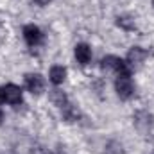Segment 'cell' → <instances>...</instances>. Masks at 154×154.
Wrapping results in <instances>:
<instances>
[{
  "label": "cell",
  "instance_id": "6da1fadb",
  "mask_svg": "<svg viewBox=\"0 0 154 154\" xmlns=\"http://www.w3.org/2000/svg\"><path fill=\"white\" fill-rule=\"evenodd\" d=\"M133 124H134V127L138 129L140 134H149V131L152 129V125H154V116H152V113H149L145 109H140L133 116Z\"/></svg>",
  "mask_w": 154,
  "mask_h": 154
},
{
  "label": "cell",
  "instance_id": "7a4b0ae2",
  "mask_svg": "<svg viewBox=\"0 0 154 154\" xmlns=\"http://www.w3.org/2000/svg\"><path fill=\"white\" fill-rule=\"evenodd\" d=\"M100 66L104 70H109V72H115L116 75H129V66L125 61H122L120 57L116 56H106L100 63Z\"/></svg>",
  "mask_w": 154,
  "mask_h": 154
},
{
  "label": "cell",
  "instance_id": "3957f363",
  "mask_svg": "<svg viewBox=\"0 0 154 154\" xmlns=\"http://www.w3.org/2000/svg\"><path fill=\"white\" fill-rule=\"evenodd\" d=\"M115 90L120 99H124V100L131 99L134 93V86H133V81L129 79V75H118V79L115 81Z\"/></svg>",
  "mask_w": 154,
  "mask_h": 154
},
{
  "label": "cell",
  "instance_id": "277c9868",
  "mask_svg": "<svg viewBox=\"0 0 154 154\" xmlns=\"http://www.w3.org/2000/svg\"><path fill=\"white\" fill-rule=\"evenodd\" d=\"M147 59V50H143L142 47H133L127 54V65L133 68V70H138L143 61Z\"/></svg>",
  "mask_w": 154,
  "mask_h": 154
},
{
  "label": "cell",
  "instance_id": "5b68a950",
  "mask_svg": "<svg viewBox=\"0 0 154 154\" xmlns=\"http://www.w3.org/2000/svg\"><path fill=\"white\" fill-rule=\"evenodd\" d=\"M23 38L27 41V45L29 47H36L38 43H41V39H43V34H41V31H39L36 25H25L23 27Z\"/></svg>",
  "mask_w": 154,
  "mask_h": 154
},
{
  "label": "cell",
  "instance_id": "8992f818",
  "mask_svg": "<svg viewBox=\"0 0 154 154\" xmlns=\"http://www.w3.org/2000/svg\"><path fill=\"white\" fill-rule=\"evenodd\" d=\"M25 86H27V90H29L31 93L39 95V93L43 91V86H45L43 77L38 75V74H27V75H25Z\"/></svg>",
  "mask_w": 154,
  "mask_h": 154
},
{
  "label": "cell",
  "instance_id": "52a82bcc",
  "mask_svg": "<svg viewBox=\"0 0 154 154\" xmlns=\"http://www.w3.org/2000/svg\"><path fill=\"white\" fill-rule=\"evenodd\" d=\"M4 90V99L9 104H20L22 102V90L14 84H7L2 88Z\"/></svg>",
  "mask_w": 154,
  "mask_h": 154
},
{
  "label": "cell",
  "instance_id": "ba28073f",
  "mask_svg": "<svg viewBox=\"0 0 154 154\" xmlns=\"http://www.w3.org/2000/svg\"><path fill=\"white\" fill-rule=\"evenodd\" d=\"M75 57L81 65H88L91 59V48L86 43H79L75 47Z\"/></svg>",
  "mask_w": 154,
  "mask_h": 154
},
{
  "label": "cell",
  "instance_id": "9c48e42d",
  "mask_svg": "<svg viewBox=\"0 0 154 154\" xmlns=\"http://www.w3.org/2000/svg\"><path fill=\"white\" fill-rule=\"evenodd\" d=\"M50 102L54 104V106H57V108H63V106H66L68 104V99H66V93L65 91H61V90H57V88H54V90H50Z\"/></svg>",
  "mask_w": 154,
  "mask_h": 154
},
{
  "label": "cell",
  "instance_id": "30bf717a",
  "mask_svg": "<svg viewBox=\"0 0 154 154\" xmlns=\"http://www.w3.org/2000/svg\"><path fill=\"white\" fill-rule=\"evenodd\" d=\"M116 25L124 31H134L136 29V22L133 16H127V14H122V16H116Z\"/></svg>",
  "mask_w": 154,
  "mask_h": 154
},
{
  "label": "cell",
  "instance_id": "8fae6325",
  "mask_svg": "<svg viewBox=\"0 0 154 154\" xmlns=\"http://www.w3.org/2000/svg\"><path fill=\"white\" fill-rule=\"evenodd\" d=\"M66 77V68L65 66H52L50 68V81L54 84H61Z\"/></svg>",
  "mask_w": 154,
  "mask_h": 154
},
{
  "label": "cell",
  "instance_id": "7c38bea8",
  "mask_svg": "<svg viewBox=\"0 0 154 154\" xmlns=\"http://www.w3.org/2000/svg\"><path fill=\"white\" fill-rule=\"evenodd\" d=\"M61 115H63V118L66 122H75L77 118H79V111H77L72 104H66V106L61 108Z\"/></svg>",
  "mask_w": 154,
  "mask_h": 154
},
{
  "label": "cell",
  "instance_id": "4fadbf2b",
  "mask_svg": "<svg viewBox=\"0 0 154 154\" xmlns=\"http://www.w3.org/2000/svg\"><path fill=\"white\" fill-rule=\"evenodd\" d=\"M104 154H125V151H124V147H122L120 142L109 140L106 143V147H104Z\"/></svg>",
  "mask_w": 154,
  "mask_h": 154
},
{
  "label": "cell",
  "instance_id": "5bb4252c",
  "mask_svg": "<svg viewBox=\"0 0 154 154\" xmlns=\"http://www.w3.org/2000/svg\"><path fill=\"white\" fill-rule=\"evenodd\" d=\"M4 38H5V29H4V27L0 25V43L4 41Z\"/></svg>",
  "mask_w": 154,
  "mask_h": 154
},
{
  "label": "cell",
  "instance_id": "9a60e30c",
  "mask_svg": "<svg viewBox=\"0 0 154 154\" xmlns=\"http://www.w3.org/2000/svg\"><path fill=\"white\" fill-rule=\"evenodd\" d=\"M34 2H36L38 5H45V4H48L50 0H34Z\"/></svg>",
  "mask_w": 154,
  "mask_h": 154
},
{
  "label": "cell",
  "instance_id": "2e32d148",
  "mask_svg": "<svg viewBox=\"0 0 154 154\" xmlns=\"http://www.w3.org/2000/svg\"><path fill=\"white\" fill-rule=\"evenodd\" d=\"M5 102V99H4V90L0 88V104H4Z\"/></svg>",
  "mask_w": 154,
  "mask_h": 154
},
{
  "label": "cell",
  "instance_id": "e0dca14e",
  "mask_svg": "<svg viewBox=\"0 0 154 154\" xmlns=\"http://www.w3.org/2000/svg\"><path fill=\"white\" fill-rule=\"evenodd\" d=\"M48 154H65V152H63V149H56L54 152H48Z\"/></svg>",
  "mask_w": 154,
  "mask_h": 154
},
{
  "label": "cell",
  "instance_id": "ac0fdd59",
  "mask_svg": "<svg viewBox=\"0 0 154 154\" xmlns=\"http://www.w3.org/2000/svg\"><path fill=\"white\" fill-rule=\"evenodd\" d=\"M2 120H4V113L0 111V124H2Z\"/></svg>",
  "mask_w": 154,
  "mask_h": 154
},
{
  "label": "cell",
  "instance_id": "d6986e66",
  "mask_svg": "<svg viewBox=\"0 0 154 154\" xmlns=\"http://www.w3.org/2000/svg\"><path fill=\"white\" fill-rule=\"evenodd\" d=\"M152 5H154V0H152Z\"/></svg>",
  "mask_w": 154,
  "mask_h": 154
}]
</instances>
